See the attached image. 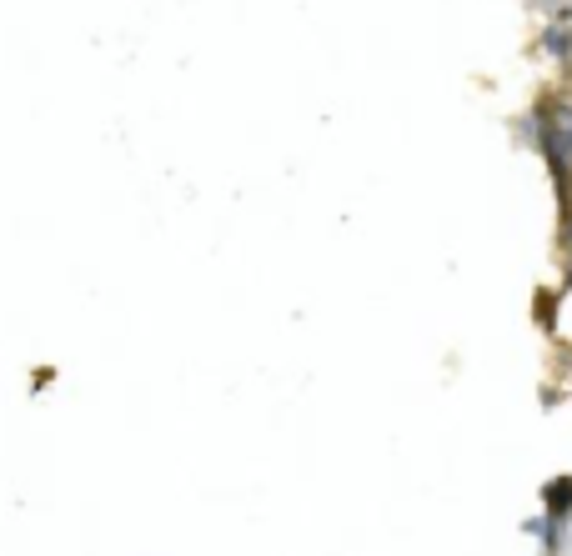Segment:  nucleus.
<instances>
[{
	"mask_svg": "<svg viewBox=\"0 0 572 556\" xmlns=\"http://www.w3.org/2000/svg\"><path fill=\"white\" fill-rule=\"evenodd\" d=\"M547 506H552V516L572 511V481H552V486H547Z\"/></svg>",
	"mask_w": 572,
	"mask_h": 556,
	"instance_id": "obj_3",
	"label": "nucleus"
},
{
	"mask_svg": "<svg viewBox=\"0 0 572 556\" xmlns=\"http://www.w3.org/2000/svg\"><path fill=\"white\" fill-rule=\"evenodd\" d=\"M562 236H567V251H572V216H567V231Z\"/></svg>",
	"mask_w": 572,
	"mask_h": 556,
	"instance_id": "obj_4",
	"label": "nucleus"
},
{
	"mask_svg": "<svg viewBox=\"0 0 572 556\" xmlns=\"http://www.w3.org/2000/svg\"><path fill=\"white\" fill-rule=\"evenodd\" d=\"M542 51H547V56H572V31H567V26L542 31Z\"/></svg>",
	"mask_w": 572,
	"mask_h": 556,
	"instance_id": "obj_2",
	"label": "nucleus"
},
{
	"mask_svg": "<svg viewBox=\"0 0 572 556\" xmlns=\"http://www.w3.org/2000/svg\"><path fill=\"white\" fill-rule=\"evenodd\" d=\"M542 151L552 161L557 186H567V176H572V106H552L547 111V121H542Z\"/></svg>",
	"mask_w": 572,
	"mask_h": 556,
	"instance_id": "obj_1",
	"label": "nucleus"
}]
</instances>
